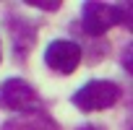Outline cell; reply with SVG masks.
Instances as JSON below:
<instances>
[{"mask_svg": "<svg viewBox=\"0 0 133 130\" xmlns=\"http://www.w3.org/2000/svg\"><path fill=\"white\" fill-rule=\"evenodd\" d=\"M133 21V13H130V5L123 3V5H110V3H84L81 8V24H84V31L91 34V37H102L104 31H110L112 26L123 24V26H130Z\"/></svg>", "mask_w": 133, "mask_h": 130, "instance_id": "6da1fadb", "label": "cell"}, {"mask_svg": "<svg viewBox=\"0 0 133 130\" xmlns=\"http://www.w3.org/2000/svg\"><path fill=\"white\" fill-rule=\"evenodd\" d=\"M120 99V86L115 81H89L73 94V104L81 112H102L115 107Z\"/></svg>", "mask_w": 133, "mask_h": 130, "instance_id": "7a4b0ae2", "label": "cell"}, {"mask_svg": "<svg viewBox=\"0 0 133 130\" xmlns=\"http://www.w3.org/2000/svg\"><path fill=\"white\" fill-rule=\"evenodd\" d=\"M0 107L29 114V112H39L42 99H39L37 89L29 81H24V78H5L0 83Z\"/></svg>", "mask_w": 133, "mask_h": 130, "instance_id": "3957f363", "label": "cell"}, {"mask_svg": "<svg viewBox=\"0 0 133 130\" xmlns=\"http://www.w3.org/2000/svg\"><path fill=\"white\" fill-rule=\"evenodd\" d=\"M81 47L71 39H52L44 49V62L47 68L55 70V73H63V76H71L78 65H81Z\"/></svg>", "mask_w": 133, "mask_h": 130, "instance_id": "277c9868", "label": "cell"}, {"mask_svg": "<svg viewBox=\"0 0 133 130\" xmlns=\"http://www.w3.org/2000/svg\"><path fill=\"white\" fill-rule=\"evenodd\" d=\"M8 29H11V37H13L16 55L31 52V47H34V39H37V29L31 26V21H26V18H18V16H11V18H8Z\"/></svg>", "mask_w": 133, "mask_h": 130, "instance_id": "5b68a950", "label": "cell"}, {"mask_svg": "<svg viewBox=\"0 0 133 130\" xmlns=\"http://www.w3.org/2000/svg\"><path fill=\"white\" fill-rule=\"evenodd\" d=\"M3 130H57V122L52 117H47L44 112H29L16 120H8L3 125Z\"/></svg>", "mask_w": 133, "mask_h": 130, "instance_id": "8992f818", "label": "cell"}, {"mask_svg": "<svg viewBox=\"0 0 133 130\" xmlns=\"http://www.w3.org/2000/svg\"><path fill=\"white\" fill-rule=\"evenodd\" d=\"M29 5H34L39 11H57L63 5V0H29Z\"/></svg>", "mask_w": 133, "mask_h": 130, "instance_id": "52a82bcc", "label": "cell"}, {"mask_svg": "<svg viewBox=\"0 0 133 130\" xmlns=\"http://www.w3.org/2000/svg\"><path fill=\"white\" fill-rule=\"evenodd\" d=\"M81 130H102V127H99V125H84Z\"/></svg>", "mask_w": 133, "mask_h": 130, "instance_id": "ba28073f", "label": "cell"}, {"mask_svg": "<svg viewBox=\"0 0 133 130\" xmlns=\"http://www.w3.org/2000/svg\"><path fill=\"white\" fill-rule=\"evenodd\" d=\"M0 60H3V52H0Z\"/></svg>", "mask_w": 133, "mask_h": 130, "instance_id": "9c48e42d", "label": "cell"}]
</instances>
